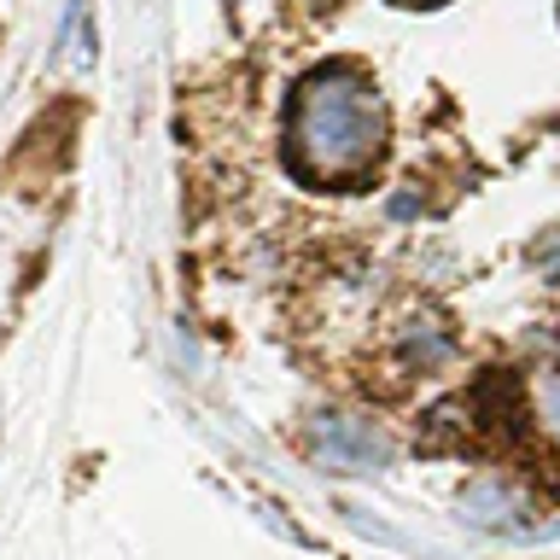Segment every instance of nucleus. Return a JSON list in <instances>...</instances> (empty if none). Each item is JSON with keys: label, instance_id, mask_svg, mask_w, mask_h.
Listing matches in <instances>:
<instances>
[{"label": "nucleus", "instance_id": "3", "mask_svg": "<svg viewBox=\"0 0 560 560\" xmlns=\"http://www.w3.org/2000/svg\"><path fill=\"white\" fill-rule=\"evenodd\" d=\"M397 357L415 368V374H432V368H444L450 357H455V332L444 327V322H409L402 327V339H397Z\"/></svg>", "mask_w": 560, "mask_h": 560}, {"label": "nucleus", "instance_id": "5", "mask_svg": "<svg viewBox=\"0 0 560 560\" xmlns=\"http://www.w3.org/2000/svg\"><path fill=\"white\" fill-rule=\"evenodd\" d=\"M397 7H444V0H397Z\"/></svg>", "mask_w": 560, "mask_h": 560}, {"label": "nucleus", "instance_id": "2", "mask_svg": "<svg viewBox=\"0 0 560 560\" xmlns=\"http://www.w3.org/2000/svg\"><path fill=\"white\" fill-rule=\"evenodd\" d=\"M310 455L327 472H380L392 462V438L374 420H357V415H315L310 420Z\"/></svg>", "mask_w": 560, "mask_h": 560}, {"label": "nucleus", "instance_id": "1", "mask_svg": "<svg viewBox=\"0 0 560 560\" xmlns=\"http://www.w3.org/2000/svg\"><path fill=\"white\" fill-rule=\"evenodd\" d=\"M287 158L310 187H357L385 158V100L350 65L298 82L287 112Z\"/></svg>", "mask_w": 560, "mask_h": 560}, {"label": "nucleus", "instance_id": "4", "mask_svg": "<svg viewBox=\"0 0 560 560\" xmlns=\"http://www.w3.org/2000/svg\"><path fill=\"white\" fill-rule=\"evenodd\" d=\"M537 409H542V420H549L555 438H560V374H542L537 380Z\"/></svg>", "mask_w": 560, "mask_h": 560}]
</instances>
